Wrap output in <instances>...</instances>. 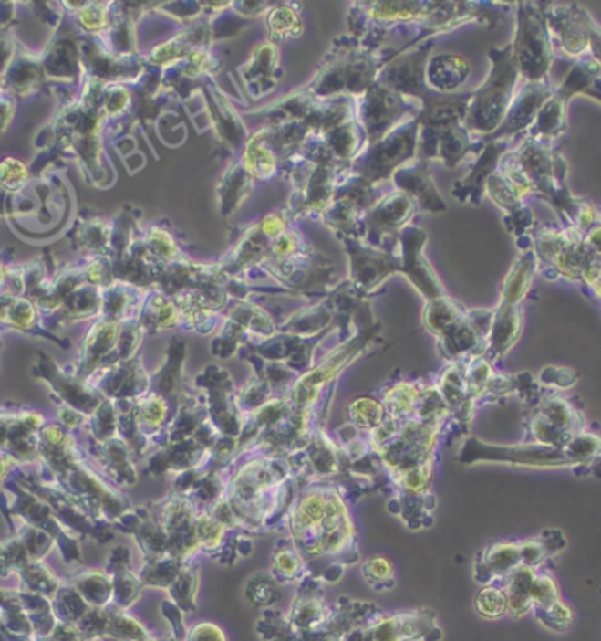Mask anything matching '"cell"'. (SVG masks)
Segmentation results:
<instances>
[{"instance_id":"obj_1","label":"cell","mask_w":601,"mask_h":641,"mask_svg":"<svg viewBox=\"0 0 601 641\" xmlns=\"http://www.w3.org/2000/svg\"><path fill=\"white\" fill-rule=\"evenodd\" d=\"M419 616V614H411L387 618L373 627L371 641H409L422 638L424 633H430L433 622L426 616Z\"/></svg>"},{"instance_id":"obj_2","label":"cell","mask_w":601,"mask_h":641,"mask_svg":"<svg viewBox=\"0 0 601 641\" xmlns=\"http://www.w3.org/2000/svg\"><path fill=\"white\" fill-rule=\"evenodd\" d=\"M523 564L521 561V544L517 542H500L487 550L483 562L479 566V582L505 580L506 576Z\"/></svg>"},{"instance_id":"obj_3","label":"cell","mask_w":601,"mask_h":641,"mask_svg":"<svg viewBox=\"0 0 601 641\" xmlns=\"http://www.w3.org/2000/svg\"><path fill=\"white\" fill-rule=\"evenodd\" d=\"M536 567L521 564L513 569L505 578V595L508 603V614L512 616L528 615L533 612L531 603V587L536 578Z\"/></svg>"},{"instance_id":"obj_4","label":"cell","mask_w":601,"mask_h":641,"mask_svg":"<svg viewBox=\"0 0 601 641\" xmlns=\"http://www.w3.org/2000/svg\"><path fill=\"white\" fill-rule=\"evenodd\" d=\"M563 453L572 466H587L600 457L601 439L587 432H578L563 446Z\"/></svg>"},{"instance_id":"obj_5","label":"cell","mask_w":601,"mask_h":641,"mask_svg":"<svg viewBox=\"0 0 601 641\" xmlns=\"http://www.w3.org/2000/svg\"><path fill=\"white\" fill-rule=\"evenodd\" d=\"M559 591L557 585L549 574H536L533 587H531V603H533V614L549 610L554 603H557Z\"/></svg>"},{"instance_id":"obj_6","label":"cell","mask_w":601,"mask_h":641,"mask_svg":"<svg viewBox=\"0 0 601 641\" xmlns=\"http://www.w3.org/2000/svg\"><path fill=\"white\" fill-rule=\"evenodd\" d=\"M477 612L483 618H500L508 614L505 591L500 587H485L475 599Z\"/></svg>"},{"instance_id":"obj_7","label":"cell","mask_w":601,"mask_h":641,"mask_svg":"<svg viewBox=\"0 0 601 641\" xmlns=\"http://www.w3.org/2000/svg\"><path fill=\"white\" fill-rule=\"evenodd\" d=\"M534 616L549 629H553L555 633H563L566 631L572 624H574V614L570 610L568 604H565L561 599L557 603H554L549 610L544 612H536Z\"/></svg>"},{"instance_id":"obj_8","label":"cell","mask_w":601,"mask_h":641,"mask_svg":"<svg viewBox=\"0 0 601 641\" xmlns=\"http://www.w3.org/2000/svg\"><path fill=\"white\" fill-rule=\"evenodd\" d=\"M28 180V170L18 159H5L0 163V185L5 189H20Z\"/></svg>"},{"instance_id":"obj_9","label":"cell","mask_w":601,"mask_h":641,"mask_svg":"<svg viewBox=\"0 0 601 641\" xmlns=\"http://www.w3.org/2000/svg\"><path fill=\"white\" fill-rule=\"evenodd\" d=\"M79 22L81 25H85L88 30H98L108 22V11L102 5L92 4L79 13Z\"/></svg>"},{"instance_id":"obj_10","label":"cell","mask_w":601,"mask_h":641,"mask_svg":"<svg viewBox=\"0 0 601 641\" xmlns=\"http://www.w3.org/2000/svg\"><path fill=\"white\" fill-rule=\"evenodd\" d=\"M189 641H225L222 631L213 624H199L193 627Z\"/></svg>"},{"instance_id":"obj_11","label":"cell","mask_w":601,"mask_h":641,"mask_svg":"<svg viewBox=\"0 0 601 641\" xmlns=\"http://www.w3.org/2000/svg\"><path fill=\"white\" fill-rule=\"evenodd\" d=\"M368 571H371L373 578H380V580H385V576H389V578L392 576V567L384 559H377V561L369 562Z\"/></svg>"},{"instance_id":"obj_12","label":"cell","mask_w":601,"mask_h":641,"mask_svg":"<svg viewBox=\"0 0 601 641\" xmlns=\"http://www.w3.org/2000/svg\"><path fill=\"white\" fill-rule=\"evenodd\" d=\"M0 280H2V267H0Z\"/></svg>"}]
</instances>
